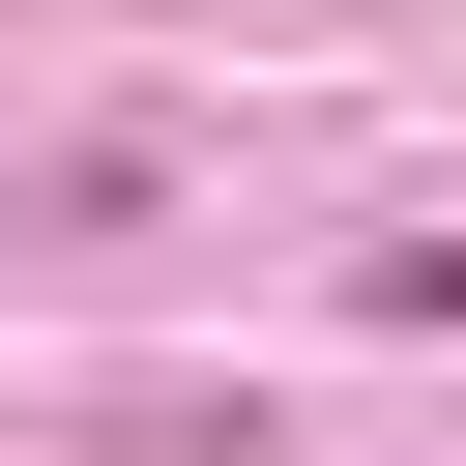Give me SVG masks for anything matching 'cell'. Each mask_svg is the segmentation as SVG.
<instances>
[{
    "instance_id": "6da1fadb",
    "label": "cell",
    "mask_w": 466,
    "mask_h": 466,
    "mask_svg": "<svg viewBox=\"0 0 466 466\" xmlns=\"http://www.w3.org/2000/svg\"><path fill=\"white\" fill-rule=\"evenodd\" d=\"M350 320H466V233H379V262H350Z\"/></svg>"
}]
</instances>
